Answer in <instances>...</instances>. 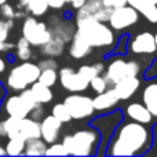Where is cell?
Masks as SVG:
<instances>
[{
  "mask_svg": "<svg viewBox=\"0 0 157 157\" xmlns=\"http://www.w3.org/2000/svg\"><path fill=\"white\" fill-rule=\"evenodd\" d=\"M39 69L40 71H44V69H58V62L51 57H47L44 59H41L40 62L37 63Z\"/></svg>",
  "mask_w": 157,
  "mask_h": 157,
  "instance_id": "cell-35",
  "label": "cell"
},
{
  "mask_svg": "<svg viewBox=\"0 0 157 157\" xmlns=\"http://www.w3.org/2000/svg\"><path fill=\"white\" fill-rule=\"evenodd\" d=\"M19 7L33 17H41L48 10L47 0H19Z\"/></svg>",
  "mask_w": 157,
  "mask_h": 157,
  "instance_id": "cell-22",
  "label": "cell"
},
{
  "mask_svg": "<svg viewBox=\"0 0 157 157\" xmlns=\"http://www.w3.org/2000/svg\"><path fill=\"white\" fill-rule=\"evenodd\" d=\"M37 81H40L44 86L52 87L57 84L58 81V72L57 69H44V71H40V75H39Z\"/></svg>",
  "mask_w": 157,
  "mask_h": 157,
  "instance_id": "cell-28",
  "label": "cell"
},
{
  "mask_svg": "<svg viewBox=\"0 0 157 157\" xmlns=\"http://www.w3.org/2000/svg\"><path fill=\"white\" fill-rule=\"evenodd\" d=\"M44 156H69V153L62 145V142L61 144L52 142V144H50V146H47Z\"/></svg>",
  "mask_w": 157,
  "mask_h": 157,
  "instance_id": "cell-30",
  "label": "cell"
},
{
  "mask_svg": "<svg viewBox=\"0 0 157 157\" xmlns=\"http://www.w3.org/2000/svg\"><path fill=\"white\" fill-rule=\"evenodd\" d=\"M63 51H65V43L59 39L54 37V36L47 43L40 46V54L44 55V57H59V55L63 54Z\"/></svg>",
  "mask_w": 157,
  "mask_h": 157,
  "instance_id": "cell-23",
  "label": "cell"
},
{
  "mask_svg": "<svg viewBox=\"0 0 157 157\" xmlns=\"http://www.w3.org/2000/svg\"><path fill=\"white\" fill-rule=\"evenodd\" d=\"M119 102L120 99L113 88H106L105 91L98 92L97 97L92 98V106L97 112H106L114 108Z\"/></svg>",
  "mask_w": 157,
  "mask_h": 157,
  "instance_id": "cell-16",
  "label": "cell"
},
{
  "mask_svg": "<svg viewBox=\"0 0 157 157\" xmlns=\"http://www.w3.org/2000/svg\"><path fill=\"white\" fill-rule=\"evenodd\" d=\"M68 50H69V55L72 58H75V59H83V58L88 57L91 54L92 47L76 30L71 39V44H69Z\"/></svg>",
  "mask_w": 157,
  "mask_h": 157,
  "instance_id": "cell-15",
  "label": "cell"
},
{
  "mask_svg": "<svg viewBox=\"0 0 157 157\" xmlns=\"http://www.w3.org/2000/svg\"><path fill=\"white\" fill-rule=\"evenodd\" d=\"M51 114H52L54 117H57V119L59 120L62 124H63V123H69V121L72 120L71 114H69V112H68V109H66V106L63 105V102L54 105V108H52V110H51Z\"/></svg>",
  "mask_w": 157,
  "mask_h": 157,
  "instance_id": "cell-29",
  "label": "cell"
},
{
  "mask_svg": "<svg viewBox=\"0 0 157 157\" xmlns=\"http://www.w3.org/2000/svg\"><path fill=\"white\" fill-rule=\"evenodd\" d=\"M99 132L94 128L78 130L75 134L63 136L62 145L69 156H92L99 145Z\"/></svg>",
  "mask_w": 157,
  "mask_h": 157,
  "instance_id": "cell-3",
  "label": "cell"
},
{
  "mask_svg": "<svg viewBox=\"0 0 157 157\" xmlns=\"http://www.w3.org/2000/svg\"><path fill=\"white\" fill-rule=\"evenodd\" d=\"M61 130H62V123L52 114L44 116L40 121V138L48 145L58 141Z\"/></svg>",
  "mask_w": 157,
  "mask_h": 157,
  "instance_id": "cell-12",
  "label": "cell"
},
{
  "mask_svg": "<svg viewBox=\"0 0 157 157\" xmlns=\"http://www.w3.org/2000/svg\"><path fill=\"white\" fill-rule=\"evenodd\" d=\"M22 37L29 41L30 46L40 47L52 37L51 30L47 26V24L40 22L36 19V17H25L22 24Z\"/></svg>",
  "mask_w": 157,
  "mask_h": 157,
  "instance_id": "cell-6",
  "label": "cell"
},
{
  "mask_svg": "<svg viewBox=\"0 0 157 157\" xmlns=\"http://www.w3.org/2000/svg\"><path fill=\"white\" fill-rule=\"evenodd\" d=\"M50 25H51L50 30H51V35L54 37L62 40L63 43L71 41L72 36H73V29H72V26L69 24H66L65 21L54 17V18L50 19Z\"/></svg>",
  "mask_w": 157,
  "mask_h": 157,
  "instance_id": "cell-20",
  "label": "cell"
},
{
  "mask_svg": "<svg viewBox=\"0 0 157 157\" xmlns=\"http://www.w3.org/2000/svg\"><path fill=\"white\" fill-rule=\"evenodd\" d=\"M142 103L146 106L153 117H157V78L145 86L142 91Z\"/></svg>",
  "mask_w": 157,
  "mask_h": 157,
  "instance_id": "cell-18",
  "label": "cell"
},
{
  "mask_svg": "<svg viewBox=\"0 0 157 157\" xmlns=\"http://www.w3.org/2000/svg\"><path fill=\"white\" fill-rule=\"evenodd\" d=\"M88 86L92 88V91H95L98 94V92H102V91H105L106 88H108V81L105 80V77L103 76H101V75H97V76H94L90 80V83H88Z\"/></svg>",
  "mask_w": 157,
  "mask_h": 157,
  "instance_id": "cell-31",
  "label": "cell"
},
{
  "mask_svg": "<svg viewBox=\"0 0 157 157\" xmlns=\"http://www.w3.org/2000/svg\"><path fill=\"white\" fill-rule=\"evenodd\" d=\"M18 135L25 141L32 138H40V121L33 120L32 117H24L19 120Z\"/></svg>",
  "mask_w": 157,
  "mask_h": 157,
  "instance_id": "cell-19",
  "label": "cell"
},
{
  "mask_svg": "<svg viewBox=\"0 0 157 157\" xmlns=\"http://www.w3.org/2000/svg\"><path fill=\"white\" fill-rule=\"evenodd\" d=\"M139 86H141V80L138 78V76L124 77L113 84V90L116 91L120 101H127V99H130L132 95H135Z\"/></svg>",
  "mask_w": 157,
  "mask_h": 157,
  "instance_id": "cell-14",
  "label": "cell"
},
{
  "mask_svg": "<svg viewBox=\"0 0 157 157\" xmlns=\"http://www.w3.org/2000/svg\"><path fill=\"white\" fill-rule=\"evenodd\" d=\"M6 68H7V63H6V61L3 59V58H0V73H3V72L6 71Z\"/></svg>",
  "mask_w": 157,
  "mask_h": 157,
  "instance_id": "cell-42",
  "label": "cell"
},
{
  "mask_svg": "<svg viewBox=\"0 0 157 157\" xmlns=\"http://www.w3.org/2000/svg\"><path fill=\"white\" fill-rule=\"evenodd\" d=\"M30 117H32L33 120H40V119H43L44 117V109H43V105L41 103H39V105H36L35 108L30 110Z\"/></svg>",
  "mask_w": 157,
  "mask_h": 157,
  "instance_id": "cell-37",
  "label": "cell"
},
{
  "mask_svg": "<svg viewBox=\"0 0 157 157\" xmlns=\"http://www.w3.org/2000/svg\"><path fill=\"white\" fill-rule=\"evenodd\" d=\"M155 41H156V46H157V32H156V35H155Z\"/></svg>",
  "mask_w": 157,
  "mask_h": 157,
  "instance_id": "cell-45",
  "label": "cell"
},
{
  "mask_svg": "<svg viewBox=\"0 0 157 157\" xmlns=\"http://www.w3.org/2000/svg\"><path fill=\"white\" fill-rule=\"evenodd\" d=\"M17 58L19 61H29L32 58V46L25 37H19L15 44Z\"/></svg>",
  "mask_w": 157,
  "mask_h": 157,
  "instance_id": "cell-26",
  "label": "cell"
},
{
  "mask_svg": "<svg viewBox=\"0 0 157 157\" xmlns=\"http://www.w3.org/2000/svg\"><path fill=\"white\" fill-rule=\"evenodd\" d=\"M0 155H6V150H4V149H3V147H2V146H0Z\"/></svg>",
  "mask_w": 157,
  "mask_h": 157,
  "instance_id": "cell-44",
  "label": "cell"
},
{
  "mask_svg": "<svg viewBox=\"0 0 157 157\" xmlns=\"http://www.w3.org/2000/svg\"><path fill=\"white\" fill-rule=\"evenodd\" d=\"M139 13L130 4L121 6V7L113 8L110 13L108 22L113 30H124L127 28H131L138 22Z\"/></svg>",
  "mask_w": 157,
  "mask_h": 157,
  "instance_id": "cell-9",
  "label": "cell"
},
{
  "mask_svg": "<svg viewBox=\"0 0 157 157\" xmlns=\"http://www.w3.org/2000/svg\"><path fill=\"white\" fill-rule=\"evenodd\" d=\"M30 92H32L33 98L36 99L37 103H41V105H46V103H50L54 98V92H52L51 87L44 86L40 81H35V83L30 84Z\"/></svg>",
  "mask_w": 157,
  "mask_h": 157,
  "instance_id": "cell-21",
  "label": "cell"
},
{
  "mask_svg": "<svg viewBox=\"0 0 157 157\" xmlns=\"http://www.w3.org/2000/svg\"><path fill=\"white\" fill-rule=\"evenodd\" d=\"M63 105L66 106L69 114L75 120H83L92 116L95 112L92 106V98L88 95H83L80 92H71V95L63 99Z\"/></svg>",
  "mask_w": 157,
  "mask_h": 157,
  "instance_id": "cell-8",
  "label": "cell"
},
{
  "mask_svg": "<svg viewBox=\"0 0 157 157\" xmlns=\"http://www.w3.org/2000/svg\"><path fill=\"white\" fill-rule=\"evenodd\" d=\"M127 4H130L131 7H134L136 11H141L144 7L149 4H157V0H127Z\"/></svg>",
  "mask_w": 157,
  "mask_h": 157,
  "instance_id": "cell-34",
  "label": "cell"
},
{
  "mask_svg": "<svg viewBox=\"0 0 157 157\" xmlns=\"http://www.w3.org/2000/svg\"><path fill=\"white\" fill-rule=\"evenodd\" d=\"M39 75H40V69H39L37 63L22 61V63L15 65L10 71L6 83H7L8 88L13 91H22V90L28 88L32 83L37 81Z\"/></svg>",
  "mask_w": 157,
  "mask_h": 157,
  "instance_id": "cell-4",
  "label": "cell"
},
{
  "mask_svg": "<svg viewBox=\"0 0 157 157\" xmlns=\"http://www.w3.org/2000/svg\"><path fill=\"white\" fill-rule=\"evenodd\" d=\"M13 48H15V44L7 43V40L6 41L0 40V54H2V52H8V51H11Z\"/></svg>",
  "mask_w": 157,
  "mask_h": 157,
  "instance_id": "cell-40",
  "label": "cell"
},
{
  "mask_svg": "<svg viewBox=\"0 0 157 157\" xmlns=\"http://www.w3.org/2000/svg\"><path fill=\"white\" fill-rule=\"evenodd\" d=\"M130 51L136 55L153 54L157 51V46L155 41V35L150 32H142L134 36L130 41Z\"/></svg>",
  "mask_w": 157,
  "mask_h": 157,
  "instance_id": "cell-11",
  "label": "cell"
},
{
  "mask_svg": "<svg viewBox=\"0 0 157 157\" xmlns=\"http://www.w3.org/2000/svg\"><path fill=\"white\" fill-rule=\"evenodd\" d=\"M39 105L33 98L29 88H25L19 91L18 95H11L4 101V112L11 117L24 119L28 117L33 108Z\"/></svg>",
  "mask_w": 157,
  "mask_h": 157,
  "instance_id": "cell-5",
  "label": "cell"
},
{
  "mask_svg": "<svg viewBox=\"0 0 157 157\" xmlns=\"http://www.w3.org/2000/svg\"><path fill=\"white\" fill-rule=\"evenodd\" d=\"M102 3H103V6H105V7L113 10V8L125 6V4H127V0H102Z\"/></svg>",
  "mask_w": 157,
  "mask_h": 157,
  "instance_id": "cell-38",
  "label": "cell"
},
{
  "mask_svg": "<svg viewBox=\"0 0 157 157\" xmlns=\"http://www.w3.org/2000/svg\"><path fill=\"white\" fill-rule=\"evenodd\" d=\"M152 131L147 125L136 121L123 123L110 139L106 155L136 156L144 155L152 145Z\"/></svg>",
  "mask_w": 157,
  "mask_h": 157,
  "instance_id": "cell-1",
  "label": "cell"
},
{
  "mask_svg": "<svg viewBox=\"0 0 157 157\" xmlns=\"http://www.w3.org/2000/svg\"><path fill=\"white\" fill-rule=\"evenodd\" d=\"M77 32L90 43L92 48H109L114 44L116 36L110 26L92 17L76 15Z\"/></svg>",
  "mask_w": 157,
  "mask_h": 157,
  "instance_id": "cell-2",
  "label": "cell"
},
{
  "mask_svg": "<svg viewBox=\"0 0 157 157\" xmlns=\"http://www.w3.org/2000/svg\"><path fill=\"white\" fill-rule=\"evenodd\" d=\"M6 2H7V0H0V6H2L3 3H6Z\"/></svg>",
  "mask_w": 157,
  "mask_h": 157,
  "instance_id": "cell-46",
  "label": "cell"
},
{
  "mask_svg": "<svg viewBox=\"0 0 157 157\" xmlns=\"http://www.w3.org/2000/svg\"><path fill=\"white\" fill-rule=\"evenodd\" d=\"M125 114H127V117H130L132 121L141 123V124H145V125L152 124V120H153V116L150 114V112L147 110V108L144 103H139V102L130 103V105L125 108Z\"/></svg>",
  "mask_w": 157,
  "mask_h": 157,
  "instance_id": "cell-17",
  "label": "cell"
},
{
  "mask_svg": "<svg viewBox=\"0 0 157 157\" xmlns=\"http://www.w3.org/2000/svg\"><path fill=\"white\" fill-rule=\"evenodd\" d=\"M78 72L90 81L94 76L102 75L103 72H105V65H103L102 62H97V63H94V65H83L78 68Z\"/></svg>",
  "mask_w": 157,
  "mask_h": 157,
  "instance_id": "cell-27",
  "label": "cell"
},
{
  "mask_svg": "<svg viewBox=\"0 0 157 157\" xmlns=\"http://www.w3.org/2000/svg\"><path fill=\"white\" fill-rule=\"evenodd\" d=\"M47 144L41 138H32L25 142L24 155L26 156H44Z\"/></svg>",
  "mask_w": 157,
  "mask_h": 157,
  "instance_id": "cell-24",
  "label": "cell"
},
{
  "mask_svg": "<svg viewBox=\"0 0 157 157\" xmlns=\"http://www.w3.org/2000/svg\"><path fill=\"white\" fill-rule=\"evenodd\" d=\"M4 95H6V90H4V87H3V84L0 83V103H2V101H3V98H4Z\"/></svg>",
  "mask_w": 157,
  "mask_h": 157,
  "instance_id": "cell-43",
  "label": "cell"
},
{
  "mask_svg": "<svg viewBox=\"0 0 157 157\" xmlns=\"http://www.w3.org/2000/svg\"><path fill=\"white\" fill-rule=\"evenodd\" d=\"M71 0H47L50 8H54V10H59V8L65 7L66 3H69Z\"/></svg>",
  "mask_w": 157,
  "mask_h": 157,
  "instance_id": "cell-39",
  "label": "cell"
},
{
  "mask_svg": "<svg viewBox=\"0 0 157 157\" xmlns=\"http://www.w3.org/2000/svg\"><path fill=\"white\" fill-rule=\"evenodd\" d=\"M72 4V7L76 8V10H78V8H81L84 6V3H86V0H71L69 2Z\"/></svg>",
  "mask_w": 157,
  "mask_h": 157,
  "instance_id": "cell-41",
  "label": "cell"
},
{
  "mask_svg": "<svg viewBox=\"0 0 157 157\" xmlns=\"http://www.w3.org/2000/svg\"><path fill=\"white\" fill-rule=\"evenodd\" d=\"M141 72V65L136 61H125L123 58H114L110 63L108 65L105 72V80L108 84L113 86L119 80L124 77H134L138 76Z\"/></svg>",
  "mask_w": 157,
  "mask_h": 157,
  "instance_id": "cell-7",
  "label": "cell"
},
{
  "mask_svg": "<svg viewBox=\"0 0 157 157\" xmlns=\"http://www.w3.org/2000/svg\"><path fill=\"white\" fill-rule=\"evenodd\" d=\"M58 80L61 83V87L69 92H83L88 88V83L83 75L78 71H75L72 68H62L58 72Z\"/></svg>",
  "mask_w": 157,
  "mask_h": 157,
  "instance_id": "cell-10",
  "label": "cell"
},
{
  "mask_svg": "<svg viewBox=\"0 0 157 157\" xmlns=\"http://www.w3.org/2000/svg\"><path fill=\"white\" fill-rule=\"evenodd\" d=\"M112 10L105 7L102 0H86L84 6L77 10V15H87L98 19L101 22H106L110 17Z\"/></svg>",
  "mask_w": 157,
  "mask_h": 157,
  "instance_id": "cell-13",
  "label": "cell"
},
{
  "mask_svg": "<svg viewBox=\"0 0 157 157\" xmlns=\"http://www.w3.org/2000/svg\"><path fill=\"white\" fill-rule=\"evenodd\" d=\"M25 139L22 136L17 135L13 138H8V142L6 145V155L10 156H19L24 155V149H25Z\"/></svg>",
  "mask_w": 157,
  "mask_h": 157,
  "instance_id": "cell-25",
  "label": "cell"
},
{
  "mask_svg": "<svg viewBox=\"0 0 157 157\" xmlns=\"http://www.w3.org/2000/svg\"><path fill=\"white\" fill-rule=\"evenodd\" d=\"M14 26V19H0V40L6 41L8 39L10 30Z\"/></svg>",
  "mask_w": 157,
  "mask_h": 157,
  "instance_id": "cell-32",
  "label": "cell"
},
{
  "mask_svg": "<svg viewBox=\"0 0 157 157\" xmlns=\"http://www.w3.org/2000/svg\"><path fill=\"white\" fill-rule=\"evenodd\" d=\"M0 11H2V15L6 19H14L15 18V10H14L13 6L8 4L7 2L3 3V4L0 6Z\"/></svg>",
  "mask_w": 157,
  "mask_h": 157,
  "instance_id": "cell-36",
  "label": "cell"
},
{
  "mask_svg": "<svg viewBox=\"0 0 157 157\" xmlns=\"http://www.w3.org/2000/svg\"><path fill=\"white\" fill-rule=\"evenodd\" d=\"M141 15H144L152 24H157V4H149L144 8V10L139 11Z\"/></svg>",
  "mask_w": 157,
  "mask_h": 157,
  "instance_id": "cell-33",
  "label": "cell"
}]
</instances>
